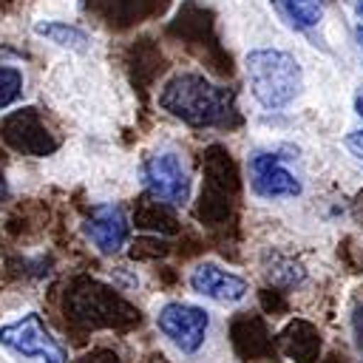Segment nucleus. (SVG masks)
I'll return each mask as SVG.
<instances>
[{"mask_svg": "<svg viewBox=\"0 0 363 363\" xmlns=\"http://www.w3.org/2000/svg\"><path fill=\"white\" fill-rule=\"evenodd\" d=\"M159 105L170 116L182 119L190 128H233L238 125L235 94L224 85L210 82L204 74L182 71L173 74L162 91Z\"/></svg>", "mask_w": 363, "mask_h": 363, "instance_id": "1", "label": "nucleus"}, {"mask_svg": "<svg viewBox=\"0 0 363 363\" xmlns=\"http://www.w3.org/2000/svg\"><path fill=\"white\" fill-rule=\"evenodd\" d=\"M68 320L85 329H128L139 323V309L113 286L96 278H74L65 295Z\"/></svg>", "mask_w": 363, "mask_h": 363, "instance_id": "2", "label": "nucleus"}, {"mask_svg": "<svg viewBox=\"0 0 363 363\" xmlns=\"http://www.w3.org/2000/svg\"><path fill=\"white\" fill-rule=\"evenodd\" d=\"M244 71L252 96L258 99V105L269 111L286 108L303 85L298 60L281 48H252L244 57Z\"/></svg>", "mask_w": 363, "mask_h": 363, "instance_id": "3", "label": "nucleus"}, {"mask_svg": "<svg viewBox=\"0 0 363 363\" xmlns=\"http://www.w3.org/2000/svg\"><path fill=\"white\" fill-rule=\"evenodd\" d=\"M0 346L17 357L43 360V363H68V349L54 337L37 312H28L6 326H0Z\"/></svg>", "mask_w": 363, "mask_h": 363, "instance_id": "4", "label": "nucleus"}, {"mask_svg": "<svg viewBox=\"0 0 363 363\" xmlns=\"http://www.w3.org/2000/svg\"><path fill=\"white\" fill-rule=\"evenodd\" d=\"M156 326L179 352L193 354L201 349V343L207 337L210 315L201 306H193L184 301H170L156 312Z\"/></svg>", "mask_w": 363, "mask_h": 363, "instance_id": "5", "label": "nucleus"}, {"mask_svg": "<svg viewBox=\"0 0 363 363\" xmlns=\"http://www.w3.org/2000/svg\"><path fill=\"white\" fill-rule=\"evenodd\" d=\"M250 187L261 199H295L301 196V179L284 164V156L275 150H255L247 159Z\"/></svg>", "mask_w": 363, "mask_h": 363, "instance_id": "6", "label": "nucleus"}, {"mask_svg": "<svg viewBox=\"0 0 363 363\" xmlns=\"http://www.w3.org/2000/svg\"><path fill=\"white\" fill-rule=\"evenodd\" d=\"M145 176V187L150 196H156L159 201L173 204H184L190 199V176L187 167L182 162L179 153L173 150H162L156 156H150L142 167Z\"/></svg>", "mask_w": 363, "mask_h": 363, "instance_id": "7", "label": "nucleus"}, {"mask_svg": "<svg viewBox=\"0 0 363 363\" xmlns=\"http://www.w3.org/2000/svg\"><path fill=\"white\" fill-rule=\"evenodd\" d=\"M82 233L102 255H113L128 244L130 221L119 204H96V207H91V213L82 224Z\"/></svg>", "mask_w": 363, "mask_h": 363, "instance_id": "8", "label": "nucleus"}, {"mask_svg": "<svg viewBox=\"0 0 363 363\" xmlns=\"http://www.w3.org/2000/svg\"><path fill=\"white\" fill-rule=\"evenodd\" d=\"M190 286L196 295L201 298H210L216 303H238L247 298L250 292V284L247 278L224 269L221 264L216 261H201L196 264V269L190 272Z\"/></svg>", "mask_w": 363, "mask_h": 363, "instance_id": "9", "label": "nucleus"}, {"mask_svg": "<svg viewBox=\"0 0 363 363\" xmlns=\"http://www.w3.org/2000/svg\"><path fill=\"white\" fill-rule=\"evenodd\" d=\"M3 133L17 150H23L28 156H48L60 145L57 136L43 125L37 108H26V111H17L14 116H9L3 125Z\"/></svg>", "mask_w": 363, "mask_h": 363, "instance_id": "10", "label": "nucleus"}, {"mask_svg": "<svg viewBox=\"0 0 363 363\" xmlns=\"http://www.w3.org/2000/svg\"><path fill=\"white\" fill-rule=\"evenodd\" d=\"M167 0H91L94 14H99L108 26L128 28L133 23H142L164 9Z\"/></svg>", "mask_w": 363, "mask_h": 363, "instance_id": "11", "label": "nucleus"}, {"mask_svg": "<svg viewBox=\"0 0 363 363\" xmlns=\"http://www.w3.org/2000/svg\"><path fill=\"white\" fill-rule=\"evenodd\" d=\"M281 352L295 363H315L320 354V335L309 320H289L278 335Z\"/></svg>", "mask_w": 363, "mask_h": 363, "instance_id": "12", "label": "nucleus"}, {"mask_svg": "<svg viewBox=\"0 0 363 363\" xmlns=\"http://www.w3.org/2000/svg\"><path fill=\"white\" fill-rule=\"evenodd\" d=\"M230 337L241 357H264L272 352V337L258 315H238L230 326Z\"/></svg>", "mask_w": 363, "mask_h": 363, "instance_id": "13", "label": "nucleus"}, {"mask_svg": "<svg viewBox=\"0 0 363 363\" xmlns=\"http://www.w3.org/2000/svg\"><path fill=\"white\" fill-rule=\"evenodd\" d=\"M201 167H204V184H207V187H216V190L230 193V196L238 193L241 176H238V167H235L230 150H224L221 145H210V147L204 150Z\"/></svg>", "mask_w": 363, "mask_h": 363, "instance_id": "14", "label": "nucleus"}, {"mask_svg": "<svg viewBox=\"0 0 363 363\" xmlns=\"http://www.w3.org/2000/svg\"><path fill=\"white\" fill-rule=\"evenodd\" d=\"M133 221H136V227L150 230V233H162V235H173V233L179 230V221H176L170 204H167V201H159V199L150 196V193H145V196L136 201Z\"/></svg>", "mask_w": 363, "mask_h": 363, "instance_id": "15", "label": "nucleus"}, {"mask_svg": "<svg viewBox=\"0 0 363 363\" xmlns=\"http://www.w3.org/2000/svg\"><path fill=\"white\" fill-rule=\"evenodd\" d=\"M281 20L295 31H309L323 17V0H272Z\"/></svg>", "mask_w": 363, "mask_h": 363, "instance_id": "16", "label": "nucleus"}, {"mask_svg": "<svg viewBox=\"0 0 363 363\" xmlns=\"http://www.w3.org/2000/svg\"><path fill=\"white\" fill-rule=\"evenodd\" d=\"M34 31L40 37H45L48 43L54 45H62V48H71V51H88V34L79 28V26H71V23H62V20H45V23H37Z\"/></svg>", "mask_w": 363, "mask_h": 363, "instance_id": "17", "label": "nucleus"}, {"mask_svg": "<svg viewBox=\"0 0 363 363\" xmlns=\"http://www.w3.org/2000/svg\"><path fill=\"white\" fill-rule=\"evenodd\" d=\"M23 96V71L14 65H0V111Z\"/></svg>", "mask_w": 363, "mask_h": 363, "instance_id": "18", "label": "nucleus"}, {"mask_svg": "<svg viewBox=\"0 0 363 363\" xmlns=\"http://www.w3.org/2000/svg\"><path fill=\"white\" fill-rule=\"evenodd\" d=\"M267 275H269V281L278 284V286H295L298 281H303V269H301V264L292 261V258H272Z\"/></svg>", "mask_w": 363, "mask_h": 363, "instance_id": "19", "label": "nucleus"}, {"mask_svg": "<svg viewBox=\"0 0 363 363\" xmlns=\"http://www.w3.org/2000/svg\"><path fill=\"white\" fill-rule=\"evenodd\" d=\"M162 255H167V244L159 235H145L130 244V258H136V261H153Z\"/></svg>", "mask_w": 363, "mask_h": 363, "instance_id": "20", "label": "nucleus"}, {"mask_svg": "<svg viewBox=\"0 0 363 363\" xmlns=\"http://www.w3.org/2000/svg\"><path fill=\"white\" fill-rule=\"evenodd\" d=\"M74 363H119V354L111 349H91L82 357H77Z\"/></svg>", "mask_w": 363, "mask_h": 363, "instance_id": "21", "label": "nucleus"}, {"mask_svg": "<svg viewBox=\"0 0 363 363\" xmlns=\"http://www.w3.org/2000/svg\"><path fill=\"white\" fill-rule=\"evenodd\" d=\"M357 108L363 111V102H357ZM346 147L352 150V156H357V159L363 162V128H360V130H352V133L346 136Z\"/></svg>", "mask_w": 363, "mask_h": 363, "instance_id": "22", "label": "nucleus"}, {"mask_svg": "<svg viewBox=\"0 0 363 363\" xmlns=\"http://www.w3.org/2000/svg\"><path fill=\"white\" fill-rule=\"evenodd\" d=\"M352 332H354V340H357V349L363 352V301L354 306L352 312Z\"/></svg>", "mask_w": 363, "mask_h": 363, "instance_id": "23", "label": "nucleus"}, {"mask_svg": "<svg viewBox=\"0 0 363 363\" xmlns=\"http://www.w3.org/2000/svg\"><path fill=\"white\" fill-rule=\"evenodd\" d=\"M9 199V182H6V176L0 173V204Z\"/></svg>", "mask_w": 363, "mask_h": 363, "instance_id": "24", "label": "nucleus"}, {"mask_svg": "<svg viewBox=\"0 0 363 363\" xmlns=\"http://www.w3.org/2000/svg\"><path fill=\"white\" fill-rule=\"evenodd\" d=\"M349 3H352V9H354L360 17H363V0H349Z\"/></svg>", "mask_w": 363, "mask_h": 363, "instance_id": "25", "label": "nucleus"}, {"mask_svg": "<svg viewBox=\"0 0 363 363\" xmlns=\"http://www.w3.org/2000/svg\"><path fill=\"white\" fill-rule=\"evenodd\" d=\"M357 43H360V51H363V26L357 28Z\"/></svg>", "mask_w": 363, "mask_h": 363, "instance_id": "26", "label": "nucleus"}]
</instances>
